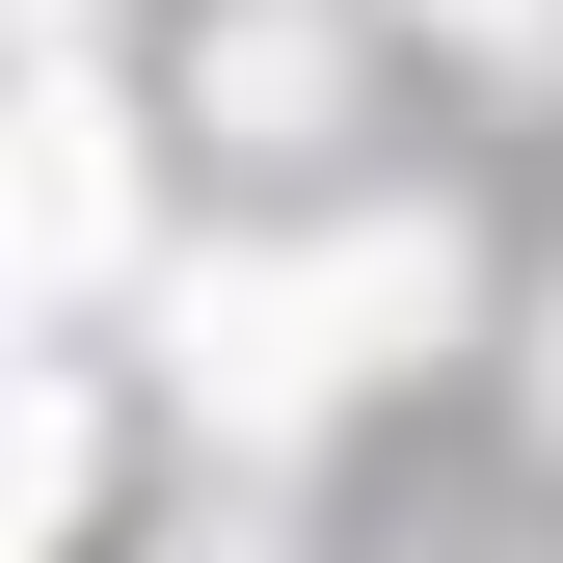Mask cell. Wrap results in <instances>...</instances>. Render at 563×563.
Listing matches in <instances>:
<instances>
[{
	"label": "cell",
	"instance_id": "6da1fadb",
	"mask_svg": "<svg viewBox=\"0 0 563 563\" xmlns=\"http://www.w3.org/2000/svg\"><path fill=\"white\" fill-rule=\"evenodd\" d=\"M108 242H134V134L54 81V134H27V268H54V296H108Z\"/></svg>",
	"mask_w": 563,
	"mask_h": 563
},
{
	"label": "cell",
	"instance_id": "7a4b0ae2",
	"mask_svg": "<svg viewBox=\"0 0 563 563\" xmlns=\"http://www.w3.org/2000/svg\"><path fill=\"white\" fill-rule=\"evenodd\" d=\"M456 27H510V0H456Z\"/></svg>",
	"mask_w": 563,
	"mask_h": 563
}]
</instances>
